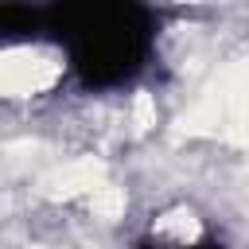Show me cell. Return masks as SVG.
Here are the masks:
<instances>
[{
	"instance_id": "2",
	"label": "cell",
	"mask_w": 249,
	"mask_h": 249,
	"mask_svg": "<svg viewBox=\"0 0 249 249\" xmlns=\"http://www.w3.org/2000/svg\"><path fill=\"white\" fill-rule=\"evenodd\" d=\"M136 249H226L191 206H167L152 214Z\"/></svg>"
},
{
	"instance_id": "1",
	"label": "cell",
	"mask_w": 249,
	"mask_h": 249,
	"mask_svg": "<svg viewBox=\"0 0 249 249\" xmlns=\"http://www.w3.org/2000/svg\"><path fill=\"white\" fill-rule=\"evenodd\" d=\"M51 39L62 66L86 89H117L132 82L152 54V16L132 4H70L54 8Z\"/></svg>"
}]
</instances>
